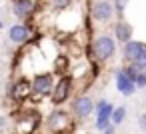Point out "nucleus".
Segmentation results:
<instances>
[{
    "instance_id": "1",
    "label": "nucleus",
    "mask_w": 146,
    "mask_h": 134,
    "mask_svg": "<svg viewBox=\"0 0 146 134\" xmlns=\"http://www.w3.org/2000/svg\"><path fill=\"white\" fill-rule=\"evenodd\" d=\"M72 112L66 108H52L44 116V128L50 134H68L72 130Z\"/></svg>"
},
{
    "instance_id": "2",
    "label": "nucleus",
    "mask_w": 146,
    "mask_h": 134,
    "mask_svg": "<svg viewBox=\"0 0 146 134\" xmlns=\"http://www.w3.org/2000/svg\"><path fill=\"white\" fill-rule=\"evenodd\" d=\"M90 54L98 64H104L116 56V38L110 34H98L90 42Z\"/></svg>"
},
{
    "instance_id": "3",
    "label": "nucleus",
    "mask_w": 146,
    "mask_h": 134,
    "mask_svg": "<svg viewBox=\"0 0 146 134\" xmlns=\"http://www.w3.org/2000/svg\"><path fill=\"white\" fill-rule=\"evenodd\" d=\"M40 124H44V118L36 110H22L14 118V134H38Z\"/></svg>"
},
{
    "instance_id": "4",
    "label": "nucleus",
    "mask_w": 146,
    "mask_h": 134,
    "mask_svg": "<svg viewBox=\"0 0 146 134\" xmlns=\"http://www.w3.org/2000/svg\"><path fill=\"white\" fill-rule=\"evenodd\" d=\"M56 88V78L54 72H36L32 76V92L36 98H52Z\"/></svg>"
},
{
    "instance_id": "5",
    "label": "nucleus",
    "mask_w": 146,
    "mask_h": 134,
    "mask_svg": "<svg viewBox=\"0 0 146 134\" xmlns=\"http://www.w3.org/2000/svg\"><path fill=\"white\" fill-rule=\"evenodd\" d=\"M72 90H74V78H72L70 74L58 76V80H56V88H54V94H52V98H50L52 106H54V108H60L64 102H68L70 96H72Z\"/></svg>"
},
{
    "instance_id": "6",
    "label": "nucleus",
    "mask_w": 146,
    "mask_h": 134,
    "mask_svg": "<svg viewBox=\"0 0 146 134\" xmlns=\"http://www.w3.org/2000/svg\"><path fill=\"white\" fill-rule=\"evenodd\" d=\"M116 16V8L112 0H94L90 6V18L98 24H108Z\"/></svg>"
},
{
    "instance_id": "7",
    "label": "nucleus",
    "mask_w": 146,
    "mask_h": 134,
    "mask_svg": "<svg viewBox=\"0 0 146 134\" xmlns=\"http://www.w3.org/2000/svg\"><path fill=\"white\" fill-rule=\"evenodd\" d=\"M94 110H96V104L88 94H76L70 102V112L76 120H86Z\"/></svg>"
},
{
    "instance_id": "8",
    "label": "nucleus",
    "mask_w": 146,
    "mask_h": 134,
    "mask_svg": "<svg viewBox=\"0 0 146 134\" xmlns=\"http://www.w3.org/2000/svg\"><path fill=\"white\" fill-rule=\"evenodd\" d=\"M30 96H34V92H32V80L16 78L14 82H10V86H8V98L12 102H26V100H30Z\"/></svg>"
},
{
    "instance_id": "9",
    "label": "nucleus",
    "mask_w": 146,
    "mask_h": 134,
    "mask_svg": "<svg viewBox=\"0 0 146 134\" xmlns=\"http://www.w3.org/2000/svg\"><path fill=\"white\" fill-rule=\"evenodd\" d=\"M32 36H34V28L28 22H14L8 28V40L16 46H22V44L30 42Z\"/></svg>"
},
{
    "instance_id": "10",
    "label": "nucleus",
    "mask_w": 146,
    "mask_h": 134,
    "mask_svg": "<svg viewBox=\"0 0 146 134\" xmlns=\"http://www.w3.org/2000/svg\"><path fill=\"white\" fill-rule=\"evenodd\" d=\"M116 106L108 100H98L96 102V130L104 132L110 124H112V114H114Z\"/></svg>"
},
{
    "instance_id": "11",
    "label": "nucleus",
    "mask_w": 146,
    "mask_h": 134,
    "mask_svg": "<svg viewBox=\"0 0 146 134\" xmlns=\"http://www.w3.org/2000/svg\"><path fill=\"white\" fill-rule=\"evenodd\" d=\"M36 10H38V0H12V14L20 22L34 18Z\"/></svg>"
},
{
    "instance_id": "12",
    "label": "nucleus",
    "mask_w": 146,
    "mask_h": 134,
    "mask_svg": "<svg viewBox=\"0 0 146 134\" xmlns=\"http://www.w3.org/2000/svg\"><path fill=\"white\" fill-rule=\"evenodd\" d=\"M112 32H114V38H116V42L118 44H128V42H132V36H134V28H132V24L124 18V20H116L114 22V28H112Z\"/></svg>"
},
{
    "instance_id": "13",
    "label": "nucleus",
    "mask_w": 146,
    "mask_h": 134,
    "mask_svg": "<svg viewBox=\"0 0 146 134\" xmlns=\"http://www.w3.org/2000/svg\"><path fill=\"white\" fill-rule=\"evenodd\" d=\"M114 80H116V90H118L122 96H132V94L138 90V88H136V82L130 80L122 68L114 70Z\"/></svg>"
},
{
    "instance_id": "14",
    "label": "nucleus",
    "mask_w": 146,
    "mask_h": 134,
    "mask_svg": "<svg viewBox=\"0 0 146 134\" xmlns=\"http://www.w3.org/2000/svg\"><path fill=\"white\" fill-rule=\"evenodd\" d=\"M144 46H146V42H142V40H132V42L124 44V46H122V50H120L122 60H124L126 64H132V62H134V60L142 54Z\"/></svg>"
},
{
    "instance_id": "15",
    "label": "nucleus",
    "mask_w": 146,
    "mask_h": 134,
    "mask_svg": "<svg viewBox=\"0 0 146 134\" xmlns=\"http://www.w3.org/2000/svg\"><path fill=\"white\" fill-rule=\"evenodd\" d=\"M46 2H48V8H50L52 12L62 14V12L70 10V6H72L74 0H46Z\"/></svg>"
},
{
    "instance_id": "16",
    "label": "nucleus",
    "mask_w": 146,
    "mask_h": 134,
    "mask_svg": "<svg viewBox=\"0 0 146 134\" xmlns=\"http://www.w3.org/2000/svg\"><path fill=\"white\" fill-rule=\"evenodd\" d=\"M54 72H56V74H60V76L68 74V58H66L64 54H56V62H54Z\"/></svg>"
},
{
    "instance_id": "17",
    "label": "nucleus",
    "mask_w": 146,
    "mask_h": 134,
    "mask_svg": "<svg viewBox=\"0 0 146 134\" xmlns=\"http://www.w3.org/2000/svg\"><path fill=\"white\" fill-rule=\"evenodd\" d=\"M124 118H126V108L124 106H116V110L112 114V124L114 126H120L124 122Z\"/></svg>"
},
{
    "instance_id": "18",
    "label": "nucleus",
    "mask_w": 146,
    "mask_h": 134,
    "mask_svg": "<svg viewBox=\"0 0 146 134\" xmlns=\"http://www.w3.org/2000/svg\"><path fill=\"white\" fill-rule=\"evenodd\" d=\"M112 2H114V8H116V16H118V20H124V12H126V6H128L130 0H112Z\"/></svg>"
},
{
    "instance_id": "19",
    "label": "nucleus",
    "mask_w": 146,
    "mask_h": 134,
    "mask_svg": "<svg viewBox=\"0 0 146 134\" xmlns=\"http://www.w3.org/2000/svg\"><path fill=\"white\" fill-rule=\"evenodd\" d=\"M132 64H134V66H136V68H138L140 72H146V46H144L142 54H140V56H138V58H136V60H134Z\"/></svg>"
},
{
    "instance_id": "20",
    "label": "nucleus",
    "mask_w": 146,
    "mask_h": 134,
    "mask_svg": "<svg viewBox=\"0 0 146 134\" xmlns=\"http://www.w3.org/2000/svg\"><path fill=\"white\" fill-rule=\"evenodd\" d=\"M136 88H146V72H140L136 78Z\"/></svg>"
},
{
    "instance_id": "21",
    "label": "nucleus",
    "mask_w": 146,
    "mask_h": 134,
    "mask_svg": "<svg viewBox=\"0 0 146 134\" xmlns=\"http://www.w3.org/2000/svg\"><path fill=\"white\" fill-rule=\"evenodd\" d=\"M138 126H140V130H146V112L138 116Z\"/></svg>"
},
{
    "instance_id": "22",
    "label": "nucleus",
    "mask_w": 146,
    "mask_h": 134,
    "mask_svg": "<svg viewBox=\"0 0 146 134\" xmlns=\"http://www.w3.org/2000/svg\"><path fill=\"white\" fill-rule=\"evenodd\" d=\"M102 134H116V126H114V124H110V126H108Z\"/></svg>"
},
{
    "instance_id": "23",
    "label": "nucleus",
    "mask_w": 146,
    "mask_h": 134,
    "mask_svg": "<svg viewBox=\"0 0 146 134\" xmlns=\"http://www.w3.org/2000/svg\"><path fill=\"white\" fill-rule=\"evenodd\" d=\"M38 134H40V132H38Z\"/></svg>"
}]
</instances>
